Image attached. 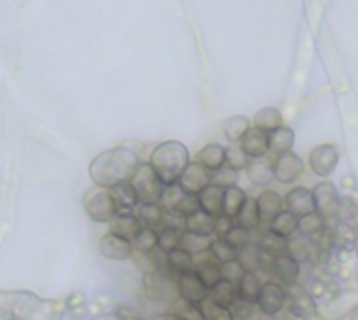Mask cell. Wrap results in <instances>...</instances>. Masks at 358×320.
<instances>
[{
  "label": "cell",
  "mask_w": 358,
  "mask_h": 320,
  "mask_svg": "<svg viewBox=\"0 0 358 320\" xmlns=\"http://www.w3.org/2000/svg\"><path fill=\"white\" fill-rule=\"evenodd\" d=\"M254 126L260 128V130H266V132H272L276 128L283 126V115L276 107H264L256 113L254 117Z\"/></svg>",
  "instance_id": "cell-33"
},
{
  "label": "cell",
  "mask_w": 358,
  "mask_h": 320,
  "mask_svg": "<svg viewBox=\"0 0 358 320\" xmlns=\"http://www.w3.org/2000/svg\"><path fill=\"white\" fill-rule=\"evenodd\" d=\"M149 320H178L174 314H170L168 310L166 312H162V314H155V316H149Z\"/></svg>",
  "instance_id": "cell-54"
},
{
  "label": "cell",
  "mask_w": 358,
  "mask_h": 320,
  "mask_svg": "<svg viewBox=\"0 0 358 320\" xmlns=\"http://www.w3.org/2000/svg\"><path fill=\"white\" fill-rule=\"evenodd\" d=\"M176 287H178V297H182L191 304H197V306H202L210 295L208 287L204 285V281L195 272H187V274L176 276Z\"/></svg>",
  "instance_id": "cell-13"
},
{
  "label": "cell",
  "mask_w": 358,
  "mask_h": 320,
  "mask_svg": "<svg viewBox=\"0 0 358 320\" xmlns=\"http://www.w3.org/2000/svg\"><path fill=\"white\" fill-rule=\"evenodd\" d=\"M159 228H174V230L184 232L187 230V216L180 212H164V220H162V226Z\"/></svg>",
  "instance_id": "cell-51"
},
{
  "label": "cell",
  "mask_w": 358,
  "mask_h": 320,
  "mask_svg": "<svg viewBox=\"0 0 358 320\" xmlns=\"http://www.w3.org/2000/svg\"><path fill=\"white\" fill-rule=\"evenodd\" d=\"M350 318H352V320H358V306H356V308L352 310V314H350Z\"/></svg>",
  "instance_id": "cell-57"
},
{
  "label": "cell",
  "mask_w": 358,
  "mask_h": 320,
  "mask_svg": "<svg viewBox=\"0 0 358 320\" xmlns=\"http://www.w3.org/2000/svg\"><path fill=\"white\" fill-rule=\"evenodd\" d=\"M143 285H145L147 297L155 304H164L168 308L178 299L176 276L162 274V272H149L143 278Z\"/></svg>",
  "instance_id": "cell-4"
},
{
  "label": "cell",
  "mask_w": 358,
  "mask_h": 320,
  "mask_svg": "<svg viewBox=\"0 0 358 320\" xmlns=\"http://www.w3.org/2000/svg\"><path fill=\"white\" fill-rule=\"evenodd\" d=\"M235 224L246 228V230H256V228L262 226V220H260V214H258L256 197H248L246 206L241 208V212H239L237 218H235Z\"/></svg>",
  "instance_id": "cell-32"
},
{
  "label": "cell",
  "mask_w": 358,
  "mask_h": 320,
  "mask_svg": "<svg viewBox=\"0 0 358 320\" xmlns=\"http://www.w3.org/2000/svg\"><path fill=\"white\" fill-rule=\"evenodd\" d=\"M342 186H344V188H348V190H352V193L356 190V184H354V178H352V176H346Z\"/></svg>",
  "instance_id": "cell-56"
},
{
  "label": "cell",
  "mask_w": 358,
  "mask_h": 320,
  "mask_svg": "<svg viewBox=\"0 0 358 320\" xmlns=\"http://www.w3.org/2000/svg\"><path fill=\"white\" fill-rule=\"evenodd\" d=\"M134 216L143 222V226H149V228H159L162 226V220H164V208L162 206H139Z\"/></svg>",
  "instance_id": "cell-37"
},
{
  "label": "cell",
  "mask_w": 358,
  "mask_h": 320,
  "mask_svg": "<svg viewBox=\"0 0 358 320\" xmlns=\"http://www.w3.org/2000/svg\"><path fill=\"white\" fill-rule=\"evenodd\" d=\"M235 228V220L232 218H228V216H224V214H220V216H216V224H214V238H224L230 230Z\"/></svg>",
  "instance_id": "cell-53"
},
{
  "label": "cell",
  "mask_w": 358,
  "mask_h": 320,
  "mask_svg": "<svg viewBox=\"0 0 358 320\" xmlns=\"http://www.w3.org/2000/svg\"><path fill=\"white\" fill-rule=\"evenodd\" d=\"M358 220V201L352 195H344L339 199V210H337V222L356 226Z\"/></svg>",
  "instance_id": "cell-38"
},
{
  "label": "cell",
  "mask_w": 358,
  "mask_h": 320,
  "mask_svg": "<svg viewBox=\"0 0 358 320\" xmlns=\"http://www.w3.org/2000/svg\"><path fill=\"white\" fill-rule=\"evenodd\" d=\"M327 224L329 222L321 214H316V212L306 214L298 220V234H302L306 238H314L318 232H323L327 228Z\"/></svg>",
  "instance_id": "cell-34"
},
{
  "label": "cell",
  "mask_w": 358,
  "mask_h": 320,
  "mask_svg": "<svg viewBox=\"0 0 358 320\" xmlns=\"http://www.w3.org/2000/svg\"><path fill=\"white\" fill-rule=\"evenodd\" d=\"M258 247L264 249V251H268V254H272L274 258H276V256H285V254H287V241H285V238H278V236H274V234L268 232V230L262 234Z\"/></svg>",
  "instance_id": "cell-44"
},
{
  "label": "cell",
  "mask_w": 358,
  "mask_h": 320,
  "mask_svg": "<svg viewBox=\"0 0 358 320\" xmlns=\"http://www.w3.org/2000/svg\"><path fill=\"white\" fill-rule=\"evenodd\" d=\"M130 184L139 197L141 206H159L164 195V184L159 180V176L155 174V170L151 168V164H141L134 172V176L130 178Z\"/></svg>",
  "instance_id": "cell-3"
},
{
  "label": "cell",
  "mask_w": 358,
  "mask_h": 320,
  "mask_svg": "<svg viewBox=\"0 0 358 320\" xmlns=\"http://www.w3.org/2000/svg\"><path fill=\"white\" fill-rule=\"evenodd\" d=\"M248 193H246V188H241V186H228V188H224V201H222V214L224 216H228V218H237V214L241 212V208L246 206V201H248Z\"/></svg>",
  "instance_id": "cell-28"
},
{
  "label": "cell",
  "mask_w": 358,
  "mask_h": 320,
  "mask_svg": "<svg viewBox=\"0 0 358 320\" xmlns=\"http://www.w3.org/2000/svg\"><path fill=\"white\" fill-rule=\"evenodd\" d=\"M262 276L258 272H246L241 283L237 285V293H239V299L241 301H248V304H258V295L262 291Z\"/></svg>",
  "instance_id": "cell-27"
},
{
  "label": "cell",
  "mask_w": 358,
  "mask_h": 320,
  "mask_svg": "<svg viewBox=\"0 0 358 320\" xmlns=\"http://www.w3.org/2000/svg\"><path fill=\"white\" fill-rule=\"evenodd\" d=\"M300 274H302V264L296 258H291L289 254H285V256L274 258L272 274L268 281H274L278 285H283L285 289H289L300 283Z\"/></svg>",
  "instance_id": "cell-11"
},
{
  "label": "cell",
  "mask_w": 358,
  "mask_h": 320,
  "mask_svg": "<svg viewBox=\"0 0 358 320\" xmlns=\"http://www.w3.org/2000/svg\"><path fill=\"white\" fill-rule=\"evenodd\" d=\"M210 254L214 256V260L216 262H220V264H226V262H232V260H237V256H239V249L237 247H232L226 238H212V245H210Z\"/></svg>",
  "instance_id": "cell-41"
},
{
  "label": "cell",
  "mask_w": 358,
  "mask_h": 320,
  "mask_svg": "<svg viewBox=\"0 0 358 320\" xmlns=\"http://www.w3.org/2000/svg\"><path fill=\"white\" fill-rule=\"evenodd\" d=\"M296 143V132L287 126H281L272 132H268V153H272L274 157L283 155V153H291Z\"/></svg>",
  "instance_id": "cell-25"
},
{
  "label": "cell",
  "mask_w": 358,
  "mask_h": 320,
  "mask_svg": "<svg viewBox=\"0 0 358 320\" xmlns=\"http://www.w3.org/2000/svg\"><path fill=\"white\" fill-rule=\"evenodd\" d=\"M197 164H202L208 172H218L224 164H226V147L218 145V143H210L206 145L202 151L195 157Z\"/></svg>",
  "instance_id": "cell-21"
},
{
  "label": "cell",
  "mask_w": 358,
  "mask_h": 320,
  "mask_svg": "<svg viewBox=\"0 0 358 320\" xmlns=\"http://www.w3.org/2000/svg\"><path fill=\"white\" fill-rule=\"evenodd\" d=\"M210 184H212V172H208L202 164H197V162H191L187 166V170L182 172L180 180H178V186L187 195H193V197H197Z\"/></svg>",
  "instance_id": "cell-12"
},
{
  "label": "cell",
  "mask_w": 358,
  "mask_h": 320,
  "mask_svg": "<svg viewBox=\"0 0 358 320\" xmlns=\"http://www.w3.org/2000/svg\"><path fill=\"white\" fill-rule=\"evenodd\" d=\"M312 195H314V210H316V214H321L327 222L337 220L339 199H342L337 186L333 182H329V180H323V182H318L312 188Z\"/></svg>",
  "instance_id": "cell-5"
},
{
  "label": "cell",
  "mask_w": 358,
  "mask_h": 320,
  "mask_svg": "<svg viewBox=\"0 0 358 320\" xmlns=\"http://www.w3.org/2000/svg\"><path fill=\"white\" fill-rule=\"evenodd\" d=\"M287 306V289L274 281H264L262 291L258 295V308L266 318H274Z\"/></svg>",
  "instance_id": "cell-7"
},
{
  "label": "cell",
  "mask_w": 358,
  "mask_h": 320,
  "mask_svg": "<svg viewBox=\"0 0 358 320\" xmlns=\"http://www.w3.org/2000/svg\"><path fill=\"white\" fill-rule=\"evenodd\" d=\"M283 197H285V210L291 212V214L298 216V218L316 212V210H314V195H312V188L294 186V188H289Z\"/></svg>",
  "instance_id": "cell-15"
},
{
  "label": "cell",
  "mask_w": 358,
  "mask_h": 320,
  "mask_svg": "<svg viewBox=\"0 0 358 320\" xmlns=\"http://www.w3.org/2000/svg\"><path fill=\"white\" fill-rule=\"evenodd\" d=\"M239 145H241V149L246 151V155H248L250 159L264 157V155H268V132H266V130H260V128H256V126H252Z\"/></svg>",
  "instance_id": "cell-20"
},
{
  "label": "cell",
  "mask_w": 358,
  "mask_h": 320,
  "mask_svg": "<svg viewBox=\"0 0 358 320\" xmlns=\"http://www.w3.org/2000/svg\"><path fill=\"white\" fill-rule=\"evenodd\" d=\"M237 260H239V264L246 268V272H258V264H260V247H258V243H250V245L239 249Z\"/></svg>",
  "instance_id": "cell-43"
},
{
  "label": "cell",
  "mask_w": 358,
  "mask_h": 320,
  "mask_svg": "<svg viewBox=\"0 0 358 320\" xmlns=\"http://www.w3.org/2000/svg\"><path fill=\"white\" fill-rule=\"evenodd\" d=\"M214 304L218 306H224V308H232V304L239 299V293H237V285L232 283H226V281H220L208 295Z\"/></svg>",
  "instance_id": "cell-36"
},
{
  "label": "cell",
  "mask_w": 358,
  "mask_h": 320,
  "mask_svg": "<svg viewBox=\"0 0 358 320\" xmlns=\"http://www.w3.org/2000/svg\"><path fill=\"white\" fill-rule=\"evenodd\" d=\"M166 260H168V268L174 276H180V274H187V272L195 270V256H191L182 247H176V249L168 251Z\"/></svg>",
  "instance_id": "cell-30"
},
{
  "label": "cell",
  "mask_w": 358,
  "mask_h": 320,
  "mask_svg": "<svg viewBox=\"0 0 358 320\" xmlns=\"http://www.w3.org/2000/svg\"><path fill=\"white\" fill-rule=\"evenodd\" d=\"M252 128V122L246 117V115H232L228 117L226 122L222 124V132L226 136L228 143H241V138L248 134V130Z\"/></svg>",
  "instance_id": "cell-31"
},
{
  "label": "cell",
  "mask_w": 358,
  "mask_h": 320,
  "mask_svg": "<svg viewBox=\"0 0 358 320\" xmlns=\"http://www.w3.org/2000/svg\"><path fill=\"white\" fill-rule=\"evenodd\" d=\"M220 268H222V281L232 283V285L241 283V278H243V274H246V268H243L241 264H239V260L220 264Z\"/></svg>",
  "instance_id": "cell-48"
},
{
  "label": "cell",
  "mask_w": 358,
  "mask_h": 320,
  "mask_svg": "<svg viewBox=\"0 0 358 320\" xmlns=\"http://www.w3.org/2000/svg\"><path fill=\"white\" fill-rule=\"evenodd\" d=\"M248 164H250V157L246 155L241 145L235 143V145L226 147V166H230L237 172H246Z\"/></svg>",
  "instance_id": "cell-46"
},
{
  "label": "cell",
  "mask_w": 358,
  "mask_h": 320,
  "mask_svg": "<svg viewBox=\"0 0 358 320\" xmlns=\"http://www.w3.org/2000/svg\"><path fill=\"white\" fill-rule=\"evenodd\" d=\"M302 174H304V159L294 151L274 157V182L289 186L296 180H300Z\"/></svg>",
  "instance_id": "cell-9"
},
{
  "label": "cell",
  "mask_w": 358,
  "mask_h": 320,
  "mask_svg": "<svg viewBox=\"0 0 358 320\" xmlns=\"http://www.w3.org/2000/svg\"><path fill=\"white\" fill-rule=\"evenodd\" d=\"M214 224H216V216H212L204 210H197V212L187 216V230L184 232L212 238L214 236Z\"/></svg>",
  "instance_id": "cell-26"
},
{
  "label": "cell",
  "mask_w": 358,
  "mask_h": 320,
  "mask_svg": "<svg viewBox=\"0 0 358 320\" xmlns=\"http://www.w3.org/2000/svg\"><path fill=\"white\" fill-rule=\"evenodd\" d=\"M285 310L298 318V320H314L318 316V306L312 299V295L308 293V289L304 285H294L287 289V306Z\"/></svg>",
  "instance_id": "cell-6"
},
{
  "label": "cell",
  "mask_w": 358,
  "mask_h": 320,
  "mask_svg": "<svg viewBox=\"0 0 358 320\" xmlns=\"http://www.w3.org/2000/svg\"><path fill=\"white\" fill-rule=\"evenodd\" d=\"M99 249L105 258L115 260V262H124V260H130L134 256L132 243L126 241V238H122V236H117V234H111V232L101 238Z\"/></svg>",
  "instance_id": "cell-17"
},
{
  "label": "cell",
  "mask_w": 358,
  "mask_h": 320,
  "mask_svg": "<svg viewBox=\"0 0 358 320\" xmlns=\"http://www.w3.org/2000/svg\"><path fill=\"white\" fill-rule=\"evenodd\" d=\"M210 245H212L210 236H197V234H191V232H184L182 241H180V247L187 249L191 256H199V254L210 251Z\"/></svg>",
  "instance_id": "cell-39"
},
{
  "label": "cell",
  "mask_w": 358,
  "mask_h": 320,
  "mask_svg": "<svg viewBox=\"0 0 358 320\" xmlns=\"http://www.w3.org/2000/svg\"><path fill=\"white\" fill-rule=\"evenodd\" d=\"M352 197H354V199H356V201H358V188L354 190V195H352Z\"/></svg>",
  "instance_id": "cell-58"
},
{
  "label": "cell",
  "mask_w": 358,
  "mask_h": 320,
  "mask_svg": "<svg viewBox=\"0 0 358 320\" xmlns=\"http://www.w3.org/2000/svg\"><path fill=\"white\" fill-rule=\"evenodd\" d=\"M184 199H187V193H184L178 184H174V186H166V188H164V195H162V201H159V206L164 208V212H178Z\"/></svg>",
  "instance_id": "cell-40"
},
{
  "label": "cell",
  "mask_w": 358,
  "mask_h": 320,
  "mask_svg": "<svg viewBox=\"0 0 358 320\" xmlns=\"http://www.w3.org/2000/svg\"><path fill=\"white\" fill-rule=\"evenodd\" d=\"M149 164L164 186H174V184H178L182 172L191 164V157H189V151L182 143L168 140V143H162L153 149Z\"/></svg>",
  "instance_id": "cell-2"
},
{
  "label": "cell",
  "mask_w": 358,
  "mask_h": 320,
  "mask_svg": "<svg viewBox=\"0 0 358 320\" xmlns=\"http://www.w3.org/2000/svg\"><path fill=\"white\" fill-rule=\"evenodd\" d=\"M111 190V197H113V204H115V212L117 216H134L136 208L141 206L139 204V197L132 188L130 182H122V184H117Z\"/></svg>",
  "instance_id": "cell-18"
},
{
  "label": "cell",
  "mask_w": 358,
  "mask_h": 320,
  "mask_svg": "<svg viewBox=\"0 0 358 320\" xmlns=\"http://www.w3.org/2000/svg\"><path fill=\"white\" fill-rule=\"evenodd\" d=\"M86 212L91 214L93 220L97 222H111L117 212H115V204H113V197L109 188H97L93 193H88L86 199Z\"/></svg>",
  "instance_id": "cell-10"
},
{
  "label": "cell",
  "mask_w": 358,
  "mask_h": 320,
  "mask_svg": "<svg viewBox=\"0 0 358 320\" xmlns=\"http://www.w3.org/2000/svg\"><path fill=\"white\" fill-rule=\"evenodd\" d=\"M287 254L291 258H296L300 264H304V262H314L316 249H314L310 238H306L302 234H294L287 241Z\"/></svg>",
  "instance_id": "cell-29"
},
{
  "label": "cell",
  "mask_w": 358,
  "mask_h": 320,
  "mask_svg": "<svg viewBox=\"0 0 358 320\" xmlns=\"http://www.w3.org/2000/svg\"><path fill=\"white\" fill-rule=\"evenodd\" d=\"M246 176L254 186L270 188V184L274 182V159L270 155L250 159V164L246 168Z\"/></svg>",
  "instance_id": "cell-14"
},
{
  "label": "cell",
  "mask_w": 358,
  "mask_h": 320,
  "mask_svg": "<svg viewBox=\"0 0 358 320\" xmlns=\"http://www.w3.org/2000/svg\"><path fill=\"white\" fill-rule=\"evenodd\" d=\"M199 201V210H204L212 216H220L222 214V201H224V186L218 184H210L208 188H204L197 195Z\"/></svg>",
  "instance_id": "cell-22"
},
{
  "label": "cell",
  "mask_w": 358,
  "mask_h": 320,
  "mask_svg": "<svg viewBox=\"0 0 358 320\" xmlns=\"http://www.w3.org/2000/svg\"><path fill=\"white\" fill-rule=\"evenodd\" d=\"M199 278L204 281V285L208 287V291H212L220 281H222V268L220 262L214 260V256L210 251L195 256V270H193Z\"/></svg>",
  "instance_id": "cell-16"
},
{
  "label": "cell",
  "mask_w": 358,
  "mask_h": 320,
  "mask_svg": "<svg viewBox=\"0 0 358 320\" xmlns=\"http://www.w3.org/2000/svg\"><path fill=\"white\" fill-rule=\"evenodd\" d=\"M308 293L312 295L314 301H321V299H329V289H327V278H314V281L306 287Z\"/></svg>",
  "instance_id": "cell-52"
},
{
  "label": "cell",
  "mask_w": 358,
  "mask_h": 320,
  "mask_svg": "<svg viewBox=\"0 0 358 320\" xmlns=\"http://www.w3.org/2000/svg\"><path fill=\"white\" fill-rule=\"evenodd\" d=\"M354 256L358 258V245H356V249H354Z\"/></svg>",
  "instance_id": "cell-59"
},
{
  "label": "cell",
  "mask_w": 358,
  "mask_h": 320,
  "mask_svg": "<svg viewBox=\"0 0 358 320\" xmlns=\"http://www.w3.org/2000/svg\"><path fill=\"white\" fill-rule=\"evenodd\" d=\"M237 178H239V172L237 170H232L230 166H222L218 172H214L212 174V182L214 184H218V186H224V188H228V186H235L237 184Z\"/></svg>",
  "instance_id": "cell-50"
},
{
  "label": "cell",
  "mask_w": 358,
  "mask_h": 320,
  "mask_svg": "<svg viewBox=\"0 0 358 320\" xmlns=\"http://www.w3.org/2000/svg\"><path fill=\"white\" fill-rule=\"evenodd\" d=\"M298 220H300L298 216H294L291 212L283 210L281 214H276L268 222V232H272L278 238H285V241H289L294 234H298Z\"/></svg>",
  "instance_id": "cell-23"
},
{
  "label": "cell",
  "mask_w": 358,
  "mask_h": 320,
  "mask_svg": "<svg viewBox=\"0 0 358 320\" xmlns=\"http://www.w3.org/2000/svg\"><path fill=\"white\" fill-rule=\"evenodd\" d=\"M224 238H226V241H228L232 247H237V249H241V247L254 243V241H252V230H246V228L237 226V224H235V228H232Z\"/></svg>",
  "instance_id": "cell-49"
},
{
  "label": "cell",
  "mask_w": 358,
  "mask_h": 320,
  "mask_svg": "<svg viewBox=\"0 0 358 320\" xmlns=\"http://www.w3.org/2000/svg\"><path fill=\"white\" fill-rule=\"evenodd\" d=\"M339 164V153L335 145H318L308 155V166L314 176L318 178H329Z\"/></svg>",
  "instance_id": "cell-8"
},
{
  "label": "cell",
  "mask_w": 358,
  "mask_h": 320,
  "mask_svg": "<svg viewBox=\"0 0 358 320\" xmlns=\"http://www.w3.org/2000/svg\"><path fill=\"white\" fill-rule=\"evenodd\" d=\"M168 312L174 314L178 320H206L202 306L191 304V301H187L182 297H178L172 306H168Z\"/></svg>",
  "instance_id": "cell-35"
},
{
  "label": "cell",
  "mask_w": 358,
  "mask_h": 320,
  "mask_svg": "<svg viewBox=\"0 0 358 320\" xmlns=\"http://www.w3.org/2000/svg\"><path fill=\"white\" fill-rule=\"evenodd\" d=\"M258 214L262 222H270L276 214H281L285 210V197L281 193H276L274 188H264L258 197Z\"/></svg>",
  "instance_id": "cell-19"
},
{
  "label": "cell",
  "mask_w": 358,
  "mask_h": 320,
  "mask_svg": "<svg viewBox=\"0 0 358 320\" xmlns=\"http://www.w3.org/2000/svg\"><path fill=\"white\" fill-rule=\"evenodd\" d=\"M182 234L180 230H174V228H157V247L162 249L164 254L180 247V241H182Z\"/></svg>",
  "instance_id": "cell-42"
},
{
  "label": "cell",
  "mask_w": 358,
  "mask_h": 320,
  "mask_svg": "<svg viewBox=\"0 0 358 320\" xmlns=\"http://www.w3.org/2000/svg\"><path fill=\"white\" fill-rule=\"evenodd\" d=\"M141 230H143V222L136 216H115L109 222V232L126 238L130 243H134V238L139 236Z\"/></svg>",
  "instance_id": "cell-24"
},
{
  "label": "cell",
  "mask_w": 358,
  "mask_h": 320,
  "mask_svg": "<svg viewBox=\"0 0 358 320\" xmlns=\"http://www.w3.org/2000/svg\"><path fill=\"white\" fill-rule=\"evenodd\" d=\"M141 166L139 155L126 147H117L95 157L91 176L101 188H113L122 182H130L136 168Z\"/></svg>",
  "instance_id": "cell-1"
},
{
  "label": "cell",
  "mask_w": 358,
  "mask_h": 320,
  "mask_svg": "<svg viewBox=\"0 0 358 320\" xmlns=\"http://www.w3.org/2000/svg\"><path fill=\"white\" fill-rule=\"evenodd\" d=\"M132 247H134V251H141V254H149V251L157 249V230L149 228V226H143V230L134 238Z\"/></svg>",
  "instance_id": "cell-45"
},
{
  "label": "cell",
  "mask_w": 358,
  "mask_h": 320,
  "mask_svg": "<svg viewBox=\"0 0 358 320\" xmlns=\"http://www.w3.org/2000/svg\"><path fill=\"white\" fill-rule=\"evenodd\" d=\"M122 320H149V318H143L141 314L134 312H122Z\"/></svg>",
  "instance_id": "cell-55"
},
{
  "label": "cell",
  "mask_w": 358,
  "mask_h": 320,
  "mask_svg": "<svg viewBox=\"0 0 358 320\" xmlns=\"http://www.w3.org/2000/svg\"><path fill=\"white\" fill-rule=\"evenodd\" d=\"M202 310H204L206 320H232V312H230V308L218 306V304H214L210 297L202 304Z\"/></svg>",
  "instance_id": "cell-47"
}]
</instances>
